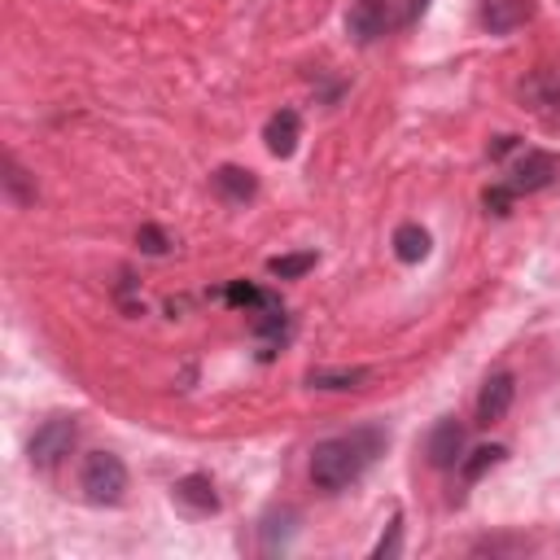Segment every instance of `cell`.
<instances>
[{
  "instance_id": "11",
  "label": "cell",
  "mask_w": 560,
  "mask_h": 560,
  "mask_svg": "<svg viewBox=\"0 0 560 560\" xmlns=\"http://www.w3.org/2000/svg\"><path fill=\"white\" fill-rule=\"evenodd\" d=\"M262 140H267V149H271L276 158H289V153L298 149V140H302V118H298V109H280V114H271Z\"/></svg>"
},
{
  "instance_id": "12",
  "label": "cell",
  "mask_w": 560,
  "mask_h": 560,
  "mask_svg": "<svg viewBox=\"0 0 560 560\" xmlns=\"http://www.w3.org/2000/svg\"><path fill=\"white\" fill-rule=\"evenodd\" d=\"M529 18V0H481V26L490 35H508Z\"/></svg>"
},
{
  "instance_id": "6",
  "label": "cell",
  "mask_w": 560,
  "mask_h": 560,
  "mask_svg": "<svg viewBox=\"0 0 560 560\" xmlns=\"http://www.w3.org/2000/svg\"><path fill=\"white\" fill-rule=\"evenodd\" d=\"M512 398H516V376H512V372L486 376V385H481V394H477V424H499V420L508 416Z\"/></svg>"
},
{
  "instance_id": "16",
  "label": "cell",
  "mask_w": 560,
  "mask_h": 560,
  "mask_svg": "<svg viewBox=\"0 0 560 560\" xmlns=\"http://www.w3.org/2000/svg\"><path fill=\"white\" fill-rule=\"evenodd\" d=\"M359 381H368L363 368H337V372L315 368V372H306V385H315V389H354Z\"/></svg>"
},
{
  "instance_id": "13",
  "label": "cell",
  "mask_w": 560,
  "mask_h": 560,
  "mask_svg": "<svg viewBox=\"0 0 560 560\" xmlns=\"http://www.w3.org/2000/svg\"><path fill=\"white\" fill-rule=\"evenodd\" d=\"M210 184H214V192H219L223 201H249V197L258 192V175L245 171V166H219V171L210 175Z\"/></svg>"
},
{
  "instance_id": "15",
  "label": "cell",
  "mask_w": 560,
  "mask_h": 560,
  "mask_svg": "<svg viewBox=\"0 0 560 560\" xmlns=\"http://www.w3.org/2000/svg\"><path fill=\"white\" fill-rule=\"evenodd\" d=\"M394 254H398L402 262H420V258L429 254V232H424L420 223H402V228L394 232Z\"/></svg>"
},
{
  "instance_id": "18",
  "label": "cell",
  "mask_w": 560,
  "mask_h": 560,
  "mask_svg": "<svg viewBox=\"0 0 560 560\" xmlns=\"http://www.w3.org/2000/svg\"><path fill=\"white\" fill-rule=\"evenodd\" d=\"M503 455H508V446H481V451H472V459H459V477H464V481H477V477L490 472Z\"/></svg>"
},
{
  "instance_id": "20",
  "label": "cell",
  "mask_w": 560,
  "mask_h": 560,
  "mask_svg": "<svg viewBox=\"0 0 560 560\" xmlns=\"http://www.w3.org/2000/svg\"><path fill=\"white\" fill-rule=\"evenodd\" d=\"M136 241H140V249H144V254H166V245H171V241H166V232H162V228H153V223H144Z\"/></svg>"
},
{
  "instance_id": "14",
  "label": "cell",
  "mask_w": 560,
  "mask_h": 560,
  "mask_svg": "<svg viewBox=\"0 0 560 560\" xmlns=\"http://www.w3.org/2000/svg\"><path fill=\"white\" fill-rule=\"evenodd\" d=\"M0 179H4V192H9V201H13V206H31V201H35V179L18 166V158H13V153L4 158V175H0Z\"/></svg>"
},
{
  "instance_id": "5",
  "label": "cell",
  "mask_w": 560,
  "mask_h": 560,
  "mask_svg": "<svg viewBox=\"0 0 560 560\" xmlns=\"http://www.w3.org/2000/svg\"><path fill=\"white\" fill-rule=\"evenodd\" d=\"M298 508H271L262 521H258V551L262 556H284L293 547V534H298Z\"/></svg>"
},
{
  "instance_id": "17",
  "label": "cell",
  "mask_w": 560,
  "mask_h": 560,
  "mask_svg": "<svg viewBox=\"0 0 560 560\" xmlns=\"http://www.w3.org/2000/svg\"><path fill=\"white\" fill-rule=\"evenodd\" d=\"M315 267V254L306 249V254H276V258H267V271L271 276H280V280H298V276H306Z\"/></svg>"
},
{
  "instance_id": "3",
  "label": "cell",
  "mask_w": 560,
  "mask_h": 560,
  "mask_svg": "<svg viewBox=\"0 0 560 560\" xmlns=\"http://www.w3.org/2000/svg\"><path fill=\"white\" fill-rule=\"evenodd\" d=\"M74 438H79L74 416H52V420H44V424L35 429V438L26 442V455H31L35 468H57V464L70 455Z\"/></svg>"
},
{
  "instance_id": "4",
  "label": "cell",
  "mask_w": 560,
  "mask_h": 560,
  "mask_svg": "<svg viewBox=\"0 0 560 560\" xmlns=\"http://www.w3.org/2000/svg\"><path fill=\"white\" fill-rule=\"evenodd\" d=\"M560 175V158L556 153H547V149H525L516 162H512V171H508V188L512 192H538V188H547L551 179Z\"/></svg>"
},
{
  "instance_id": "7",
  "label": "cell",
  "mask_w": 560,
  "mask_h": 560,
  "mask_svg": "<svg viewBox=\"0 0 560 560\" xmlns=\"http://www.w3.org/2000/svg\"><path fill=\"white\" fill-rule=\"evenodd\" d=\"M424 455H429L433 468H455L464 459V424L455 416L438 420L433 433H429V442H424Z\"/></svg>"
},
{
  "instance_id": "8",
  "label": "cell",
  "mask_w": 560,
  "mask_h": 560,
  "mask_svg": "<svg viewBox=\"0 0 560 560\" xmlns=\"http://www.w3.org/2000/svg\"><path fill=\"white\" fill-rule=\"evenodd\" d=\"M521 96L529 101L534 114L560 118V66H542L521 83Z\"/></svg>"
},
{
  "instance_id": "9",
  "label": "cell",
  "mask_w": 560,
  "mask_h": 560,
  "mask_svg": "<svg viewBox=\"0 0 560 560\" xmlns=\"http://www.w3.org/2000/svg\"><path fill=\"white\" fill-rule=\"evenodd\" d=\"M389 22V0H354L346 13V31L354 44H372L376 35H385Z\"/></svg>"
},
{
  "instance_id": "10",
  "label": "cell",
  "mask_w": 560,
  "mask_h": 560,
  "mask_svg": "<svg viewBox=\"0 0 560 560\" xmlns=\"http://www.w3.org/2000/svg\"><path fill=\"white\" fill-rule=\"evenodd\" d=\"M171 494H175L179 508H188V512H197V516L219 512V494H214V481H210L206 472H188V477H179V481L171 486Z\"/></svg>"
},
{
  "instance_id": "1",
  "label": "cell",
  "mask_w": 560,
  "mask_h": 560,
  "mask_svg": "<svg viewBox=\"0 0 560 560\" xmlns=\"http://www.w3.org/2000/svg\"><path fill=\"white\" fill-rule=\"evenodd\" d=\"M389 446V433L368 424V429H350V433H337V438H324L315 451H311V481L315 490L324 494H337L346 490L350 481H359L376 455Z\"/></svg>"
},
{
  "instance_id": "22",
  "label": "cell",
  "mask_w": 560,
  "mask_h": 560,
  "mask_svg": "<svg viewBox=\"0 0 560 560\" xmlns=\"http://www.w3.org/2000/svg\"><path fill=\"white\" fill-rule=\"evenodd\" d=\"M512 197H516V192H512L508 184H494V188H486V206H490L494 214H508V206H512Z\"/></svg>"
},
{
  "instance_id": "19",
  "label": "cell",
  "mask_w": 560,
  "mask_h": 560,
  "mask_svg": "<svg viewBox=\"0 0 560 560\" xmlns=\"http://www.w3.org/2000/svg\"><path fill=\"white\" fill-rule=\"evenodd\" d=\"M398 538H402V516H394V521H389V529L381 534V542L372 547V556H376V560H385V556H398Z\"/></svg>"
},
{
  "instance_id": "21",
  "label": "cell",
  "mask_w": 560,
  "mask_h": 560,
  "mask_svg": "<svg viewBox=\"0 0 560 560\" xmlns=\"http://www.w3.org/2000/svg\"><path fill=\"white\" fill-rule=\"evenodd\" d=\"M525 547H529L525 538H481V542H477L472 551H477V556H481V551H490V556H499V551H525Z\"/></svg>"
},
{
  "instance_id": "2",
  "label": "cell",
  "mask_w": 560,
  "mask_h": 560,
  "mask_svg": "<svg viewBox=\"0 0 560 560\" xmlns=\"http://www.w3.org/2000/svg\"><path fill=\"white\" fill-rule=\"evenodd\" d=\"M79 490L88 503H101V508H114L122 503L127 494V464L114 455V451H92L79 468Z\"/></svg>"
}]
</instances>
